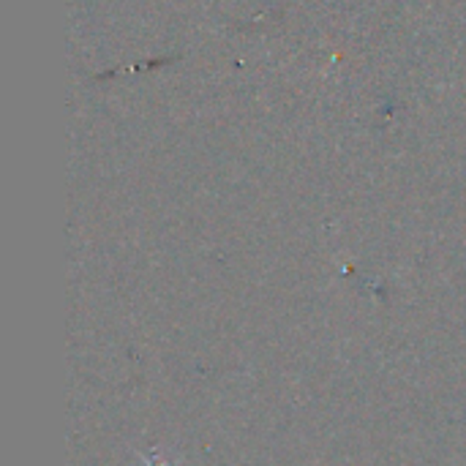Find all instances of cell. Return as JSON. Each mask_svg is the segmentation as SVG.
I'll return each instance as SVG.
<instances>
[{
    "label": "cell",
    "mask_w": 466,
    "mask_h": 466,
    "mask_svg": "<svg viewBox=\"0 0 466 466\" xmlns=\"http://www.w3.org/2000/svg\"><path fill=\"white\" fill-rule=\"evenodd\" d=\"M139 456V461L145 466H175V464H169L164 456H161V451H153V453H137Z\"/></svg>",
    "instance_id": "cell-1"
}]
</instances>
